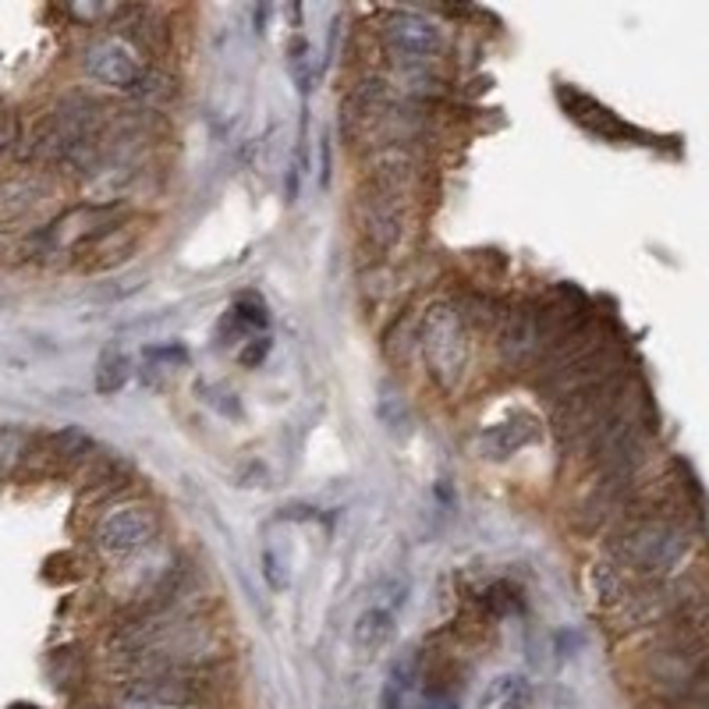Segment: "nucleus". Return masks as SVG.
Instances as JSON below:
<instances>
[{"label": "nucleus", "instance_id": "obj_13", "mask_svg": "<svg viewBox=\"0 0 709 709\" xmlns=\"http://www.w3.org/2000/svg\"><path fill=\"white\" fill-rule=\"evenodd\" d=\"M132 376V358L124 355L121 348H107L97 362V390L100 394H114L129 384Z\"/></svg>", "mask_w": 709, "mask_h": 709}, {"label": "nucleus", "instance_id": "obj_11", "mask_svg": "<svg viewBox=\"0 0 709 709\" xmlns=\"http://www.w3.org/2000/svg\"><path fill=\"white\" fill-rule=\"evenodd\" d=\"M529 702L532 685L522 674H497L479 696V709H529Z\"/></svg>", "mask_w": 709, "mask_h": 709}, {"label": "nucleus", "instance_id": "obj_8", "mask_svg": "<svg viewBox=\"0 0 709 709\" xmlns=\"http://www.w3.org/2000/svg\"><path fill=\"white\" fill-rule=\"evenodd\" d=\"M543 334L535 323V309H508L497 323V352L508 366H529L540 358Z\"/></svg>", "mask_w": 709, "mask_h": 709}, {"label": "nucleus", "instance_id": "obj_12", "mask_svg": "<svg viewBox=\"0 0 709 709\" xmlns=\"http://www.w3.org/2000/svg\"><path fill=\"white\" fill-rule=\"evenodd\" d=\"M46 196V188L36 178H14L0 185V213H25Z\"/></svg>", "mask_w": 709, "mask_h": 709}, {"label": "nucleus", "instance_id": "obj_6", "mask_svg": "<svg viewBox=\"0 0 709 709\" xmlns=\"http://www.w3.org/2000/svg\"><path fill=\"white\" fill-rule=\"evenodd\" d=\"M358 217H362V234L373 248H394L405 234V210H401V192L384 185H369L358 199Z\"/></svg>", "mask_w": 709, "mask_h": 709}, {"label": "nucleus", "instance_id": "obj_4", "mask_svg": "<svg viewBox=\"0 0 709 709\" xmlns=\"http://www.w3.org/2000/svg\"><path fill=\"white\" fill-rule=\"evenodd\" d=\"M156 532H160V514L149 503H124L100 518L92 543L107 557H132L156 540Z\"/></svg>", "mask_w": 709, "mask_h": 709}, {"label": "nucleus", "instance_id": "obj_7", "mask_svg": "<svg viewBox=\"0 0 709 709\" xmlns=\"http://www.w3.org/2000/svg\"><path fill=\"white\" fill-rule=\"evenodd\" d=\"M82 68H86V75L92 78V82L121 89V92L139 89L142 75H146V71H142V65H139L135 51L124 40H97L92 46H86Z\"/></svg>", "mask_w": 709, "mask_h": 709}, {"label": "nucleus", "instance_id": "obj_1", "mask_svg": "<svg viewBox=\"0 0 709 709\" xmlns=\"http://www.w3.org/2000/svg\"><path fill=\"white\" fill-rule=\"evenodd\" d=\"M688 535L685 529L664 514H645L639 522H628L621 543L613 546L618 567H632L642 575H664L685 557Z\"/></svg>", "mask_w": 709, "mask_h": 709}, {"label": "nucleus", "instance_id": "obj_14", "mask_svg": "<svg viewBox=\"0 0 709 709\" xmlns=\"http://www.w3.org/2000/svg\"><path fill=\"white\" fill-rule=\"evenodd\" d=\"M483 607L490 618H508V613L518 610V592L508 586V581H494V586L483 592Z\"/></svg>", "mask_w": 709, "mask_h": 709}, {"label": "nucleus", "instance_id": "obj_10", "mask_svg": "<svg viewBox=\"0 0 709 709\" xmlns=\"http://www.w3.org/2000/svg\"><path fill=\"white\" fill-rule=\"evenodd\" d=\"M561 100H564L567 114L586 124V129L600 132V135H618V132H624V124H621L618 118H613L603 103H596L592 97H586V92H578V89H561Z\"/></svg>", "mask_w": 709, "mask_h": 709}, {"label": "nucleus", "instance_id": "obj_9", "mask_svg": "<svg viewBox=\"0 0 709 709\" xmlns=\"http://www.w3.org/2000/svg\"><path fill=\"white\" fill-rule=\"evenodd\" d=\"M540 419L532 412H511L508 419L494 422L490 430L479 436V458L486 462H503L514 458L518 451H525L529 444L540 440Z\"/></svg>", "mask_w": 709, "mask_h": 709}, {"label": "nucleus", "instance_id": "obj_15", "mask_svg": "<svg viewBox=\"0 0 709 709\" xmlns=\"http://www.w3.org/2000/svg\"><path fill=\"white\" fill-rule=\"evenodd\" d=\"M29 451V440L19 430H0V472H11Z\"/></svg>", "mask_w": 709, "mask_h": 709}, {"label": "nucleus", "instance_id": "obj_3", "mask_svg": "<svg viewBox=\"0 0 709 709\" xmlns=\"http://www.w3.org/2000/svg\"><path fill=\"white\" fill-rule=\"evenodd\" d=\"M408 603V578L405 575H387L369 589L366 603H362L355 628H352V642L362 656H376L390 645L394 632H398V618Z\"/></svg>", "mask_w": 709, "mask_h": 709}, {"label": "nucleus", "instance_id": "obj_17", "mask_svg": "<svg viewBox=\"0 0 709 709\" xmlns=\"http://www.w3.org/2000/svg\"><path fill=\"white\" fill-rule=\"evenodd\" d=\"M430 709H447V706H430Z\"/></svg>", "mask_w": 709, "mask_h": 709}, {"label": "nucleus", "instance_id": "obj_5", "mask_svg": "<svg viewBox=\"0 0 709 709\" xmlns=\"http://www.w3.org/2000/svg\"><path fill=\"white\" fill-rule=\"evenodd\" d=\"M384 46L398 65H425L444 51V29L419 11H394L384 22Z\"/></svg>", "mask_w": 709, "mask_h": 709}, {"label": "nucleus", "instance_id": "obj_2", "mask_svg": "<svg viewBox=\"0 0 709 709\" xmlns=\"http://www.w3.org/2000/svg\"><path fill=\"white\" fill-rule=\"evenodd\" d=\"M422 358L440 390H458L468 369V330L458 306H433L422 320Z\"/></svg>", "mask_w": 709, "mask_h": 709}, {"label": "nucleus", "instance_id": "obj_16", "mask_svg": "<svg viewBox=\"0 0 709 709\" xmlns=\"http://www.w3.org/2000/svg\"><path fill=\"white\" fill-rule=\"evenodd\" d=\"M129 709H175V706H160V702H132Z\"/></svg>", "mask_w": 709, "mask_h": 709}]
</instances>
